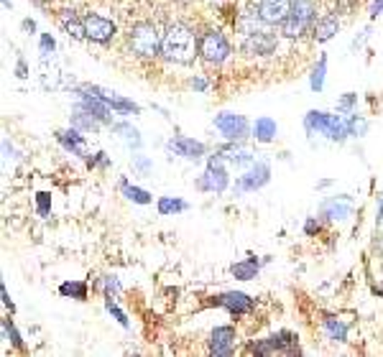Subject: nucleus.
I'll list each match as a JSON object with an SVG mask.
<instances>
[{
    "mask_svg": "<svg viewBox=\"0 0 383 357\" xmlns=\"http://www.w3.org/2000/svg\"><path fill=\"white\" fill-rule=\"evenodd\" d=\"M161 54L174 64H192L200 56V38L187 24H171L161 38Z\"/></svg>",
    "mask_w": 383,
    "mask_h": 357,
    "instance_id": "obj_1",
    "label": "nucleus"
},
{
    "mask_svg": "<svg viewBox=\"0 0 383 357\" xmlns=\"http://www.w3.org/2000/svg\"><path fill=\"white\" fill-rule=\"evenodd\" d=\"M128 46L136 56L141 59H153V56L161 54V36L153 24L148 21H138V24L131 26V33H128Z\"/></svg>",
    "mask_w": 383,
    "mask_h": 357,
    "instance_id": "obj_2",
    "label": "nucleus"
},
{
    "mask_svg": "<svg viewBox=\"0 0 383 357\" xmlns=\"http://www.w3.org/2000/svg\"><path fill=\"white\" fill-rule=\"evenodd\" d=\"M305 128H307V133H322V135H327L330 140H335V143H342V140L350 135L347 120H342L340 115L322 113V110H312V113H307Z\"/></svg>",
    "mask_w": 383,
    "mask_h": 357,
    "instance_id": "obj_3",
    "label": "nucleus"
},
{
    "mask_svg": "<svg viewBox=\"0 0 383 357\" xmlns=\"http://www.w3.org/2000/svg\"><path fill=\"white\" fill-rule=\"evenodd\" d=\"M248 355H302L299 350V342L292 332H279V334H271V337L261 339V342H253L248 345Z\"/></svg>",
    "mask_w": 383,
    "mask_h": 357,
    "instance_id": "obj_4",
    "label": "nucleus"
},
{
    "mask_svg": "<svg viewBox=\"0 0 383 357\" xmlns=\"http://www.w3.org/2000/svg\"><path fill=\"white\" fill-rule=\"evenodd\" d=\"M228 184H230V176H228V169H225V156H223V151H218L215 156H210L205 174L197 179V189L223 194L228 189Z\"/></svg>",
    "mask_w": 383,
    "mask_h": 357,
    "instance_id": "obj_5",
    "label": "nucleus"
},
{
    "mask_svg": "<svg viewBox=\"0 0 383 357\" xmlns=\"http://www.w3.org/2000/svg\"><path fill=\"white\" fill-rule=\"evenodd\" d=\"M230 41L225 38V33L218 29L205 31L200 36V56L207 64H223L230 56Z\"/></svg>",
    "mask_w": 383,
    "mask_h": 357,
    "instance_id": "obj_6",
    "label": "nucleus"
},
{
    "mask_svg": "<svg viewBox=\"0 0 383 357\" xmlns=\"http://www.w3.org/2000/svg\"><path fill=\"white\" fill-rule=\"evenodd\" d=\"M215 128H218L220 133L225 135L228 140H245L250 133V123L245 120L243 115H235V113H220L215 118Z\"/></svg>",
    "mask_w": 383,
    "mask_h": 357,
    "instance_id": "obj_7",
    "label": "nucleus"
},
{
    "mask_svg": "<svg viewBox=\"0 0 383 357\" xmlns=\"http://www.w3.org/2000/svg\"><path fill=\"white\" fill-rule=\"evenodd\" d=\"M207 304H213V306H223V309H228L233 316H240V314L253 311L255 299H250L248 294H243V291H228V294L213 296Z\"/></svg>",
    "mask_w": 383,
    "mask_h": 357,
    "instance_id": "obj_8",
    "label": "nucleus"
},
{
    "mask_svg": "<svg viewBox=\"0 0 383 357\" xmlns=\"http://www.w3.org/2000/svg\"><path fill=\"white\" fill-rule=\"evenodd\" d=\"M276 46H279V38L268 29L258 31V33H250V36H245L243 43H240L245 56H268V54H274Z\"/></svg>",
    "mask_w": 383,
    "mask_h": 357,
    "instance_id": "obj_9",
    "label": "nucleus"
},
{
    "mask_svg": "<svg viewBox=\"0 0 383 357\" xmlns=\"http://www.w3.org/2000/svg\"><path fill=\"white\" fill-rule=\"evenodd\" d=\"M268 179H271V166H268L266 161H255V164L238 179L235 187H238V192H255V189L266 187Z\"/></svg>",
    "mask_w": 383,
    "mask_h": 357,
    "instance_id": "obj_10",
    "label": "nucleus"
},
{
    "mask_svg": "<svg viewBox=\"0 0 383 357\" xmlns=\"http://www.w3.org/2000/svg\"><path fill=\"white\" fill-rule=\"evenodd\" d=\"M258 16L268 26H281L292 16V0H258Z\"/></svg>",
    "mask_w": 383,
    "mask_h": 357,
    "instance_id": "obj_11",
    "label": "nucleus"
},
{
    "mask_svg": "<svg viewBox=\"0 0 383 357\" xmlns=\"http://www.w3.org/2000/svg\"><path fill=\"white\" fill-rule=\"evenodd\" d=\"M85 29H87V38L95 41V43H108L110 38L118 33L116 24L108 21V19H103V16H98V13L85 16Z\"/></svg>",
    "mask_w": 383,
    "mask_h": 357,
    "instance_id": "obj_12",
    "label": "nucleus"
},
{
    "mask_svg": "<svg viewBox=\"0 0 383 357\" xmlns=\"http://www.w3.org/2000/svg\"><path fill=\"white\" fill-rule=\"evenodd\" d=\"M235 352V329L233 327H215L210 334V355L213 357H230Z\"/></svg>",
    "mask_w": 383,
    "mask_h": 357,
    "instance_id": "obj_13",
    "label": "nucleus"
},
{
    "mask_svg": "<svg viewBox=\"0 0 383 357\" xmlns=\"http://www.w3.org/2000/svg\"><path fill=\"white\" fill-rule=\"evenodd\" d=\"M79 100H82V105H79V108H85L87 113H92V115L98 118L103 125H113V113H110V105L105 103L103 97L79 87Z\"/></svg>",
    "mask_w": 383,
    "mask_h": 357,
    "instance_id": "obj_14",
    "label": "nucleus"
},
{
    "mask_svg": "<svg viewBox=\"0 0 383 357\" xmlns=\"http://www.w3.org/2000/svg\"><path fill=\"white\" fill-rule=\"evenodd\" d=\"M82 90L87 92H95V95H100L105 100V103L110 105V108L116 110V113H121V115H138L141 108L136 103H131V100H126V97L116 95V92L110 90H103V87H95V85H82Z\"/></svg>",
    "mask_w": 383,
    "mask_h": 357,
    "instance_id": "obj_15",
    "label": "nucleus"
},
{
    "mask_svg": "<svg viewBox=\"0 0 383 357\" xmlns=\"http://www.w3.org/2000/svg\"><path fill=\"white\" fill-rule=\"evenodd\" d=\"M169 151H174L177 156H184L189 158V161H197V158L205 156V143H200V140L195 138H187V135H177V138L169 143Z\"/></svg>",
    "mask_w": 383,
    "mask_h": 357,
    "instance_id": "obj_16",
    "label": "nucleus"
},
{
    "mask_svg": "<svg viewBox=\"0 0 383 357\" xmlns=\"http://www.w3.org/2000/svg\"><path fill=\"white\" fill-rule=\"evenodd\" d=\"M56 140H59L64 148H67L72 156L87 158V148H85V135H79V128H69V130H59L56 133Z\"/></svg>",
    "mask_w": 383,
    "mask_h": 357,
    "instance_id": "obj_17",
    "label": "nucleus"
},
{
    "mask_svg": "<svg viewBox=\"0 0 383 357\" xmlns=\"http://www.w3.org/2000/svg\"><path fill=\"white\" fill-rule=\"evenodd\" d=\"M353 214V202L350 197H332L322 205V217L325 219H347Z\"/></svg>",
    "mask_w": 383,
    "mask_h": 357,
    "instance_id": "obj_18",
    "label": "nucleus"
},
{
    "mask_svg": "<svg viewBox=\"0 0 383 357\" xmlns=\"http://www.w3.org/2000/svg\"><path fill=\"white\" fill-rule=\"evenodd\" d=\"M310 31L317 43H325L340 31V21H337V16H322V19H317L315 24H312Z\"/></svg>",
    "mask_w": 383,
    "mask_h": 357,
    "instance_id": "obj_19",
    "label": "nucleus"
},
{
    "mask_svg": "<svg viewBox=\"0 0 383 357\" xmlns=\"http://www.w3.org/2000/svg\"><path fill=\"white\" fill-rule=\"evenodd\" d=\"M59 26L64 31H67L69 36L77 38V41H82V38H87V29H85V19H79L74 11H61L59 13Z\"/></svg>",
    "mask_w": 383,
    "mask_h": 357,
    "instance_id": "obj_20",
    "label": "nucleus"
},
{
    "mask_svg": "<svg viewBox=\"0 0 383 357\" xmlns=\"http://www.w3.org/2000/svg\"><path fill=\"white\" fill-rule=\"evenodd\" d=\"M235 29L243 33V36H250V33H258V31H266L268 24L258 16V11H250V13H240L235 19Z\"/></svg>",
    "mask_w": 383,
    "mask_h": 357,
    "instance_id": "obj_21",
    "label": "nucleus"
},
{
    "mask_svg": "<svg viewBox=\"0 0 383 357\" xmlns=\"http://www.w3.org/2000/svg\"><path fill=\"white\" fill-rule=\"evenodd\" d=\"M276 133H279L276 120H271V118H258V120H255L253 138L258 140V143H271V140L276 138Z\"/></svg>",
    "mask_w": 383,
    "mask_h": 357,
    "instance_id": "obj_22",
    "label": "nucleus"
},
{
    "mask_svg": "<svg viewBox=\"0 0 383 357\" xmlns=\"http://www.w3.org/2000/svg\"><path fill=\"white\" fill-rule=\"evenodd\" d=\"M69 123H72L74 128H79V130H85V133H92V130H98V128L103 125V123L92 115V113H87L85 108L74 110L72 115H69Z\"/></svg>",
    "mask_w": 383,
    "mask_h": 357,
    "instance_id": "obj_23",
    "label": "nucleus"
},
{
    "mask_svg": "<svg viewBox=\"0 0 383 357\" xmlns=\"http://www.w3.org/2000/svg\"><path fill=\"white\" fill-rule=\"evenodd\" d=\"M312 29V24H307V21L297 19V16H289V19L281 24V33H284L286 38H299L305 36L307 31Z\"/></svg>",
    "mask_w": 383,
    "mask_h": 357,
    "instance_id": "obj_24",
    "label": "nucleus"
},
{
    "mask_svg": "<svg viewBox=\"0 0 383 357\" xmlns=\"http://www.w3.org/2000/svg\"><path fill=\"white\" fill-rule=\"evenodd\" d=\"M230 273L235 276L238 281H250L258 276V261L255 258H248V261H240V263H233Z\"/></svg>",
    "mask_w": 383,
    "mask_h": 357,
    "instance_id": "obj_25",
    "label": "nucleus"
},
{
    "mask_svg": "<svg viewBox=\"0 0 383 357\" xmlns=\"http://www.w3.org/2000/svg\"><path fill=\"white\" fill-rule=\"evenodd\" d=\"M292 16L307 21V24H315V21H317L315 0H292Z\"/></svg>",
    "mask_w": 383,
    "mask_h": 357,
    "instance_id": "obj_26",
    "label": "nucleus"
},
{
    "mask_svg": "<svg viewBox=\"0 0 383 357\" xmlns=\"http://www.w3.org/2000/svg\"><path fill=\"white\" fill-rule=\"evenodd\" d=\"M325 329H327L330 339H335V342H345L347 339V324L337 316H325Z\"/></svg>",
    "mask_w": 383,
    "mask_h": 357,
    "instance_id": "obj_27",
    "label": "nucleus"
},
{
    "mask_svg": "<svg viewBox=\"0 0 383 357\" xmlns=\"http://www.w3.org/2000/svg\"><path fill=\"white\" fill-rule=\"evenodd\" d=\"M121 192L126 194L131 202H136V205H151V194H148L146 189H141V187H131L126 179L121 182Z\"/></svg>",
    "mask_w": 383,
    "mask_h": 357,
    "instance_id": "obj_28",
    "label": "nucleus"
},
{
    "mask_svg": "<svg viewBox=\"0 0 383 357\" xmlns=\"http://www.w3.org/2000/svg\"><path fill=\"white\" fill-rule=\"evenodd\" d=\"M116 133H123V140H126L131 148H141V133L136 130L131 123H116V125H110Z\"/></svg>",
    "mask_w": 383,
    "mask_h": 357,
    "instance_id": "obj_29",
    "label": "nucleus"
},
{
    "mask_svg": "<svg viewBox=\"0 0 383 357\" xmlns=\"http://www.w3.org/2000/svg\"><path fill=\"white\" fill-rule=\"evenodd\" d=\"M325 74H327V56H320V61L315 64V69H312V77H310V87L315 92H322Z\"/></svg>",
    "mask_w": 383,
    "mask_h": 357,
    "instance_id": "obj_30",
    "label": "nucleus"
},
{
    "mask_svg": "<svg viewBox=\"0 0 383 357\" xmlns=\"http://www.w3.org/2000/svg\"><path fill=\"white\" fill-rule=\"evenodd\" d=\"M59 294L61 296L77 299V301H85L87 299V284H82V281H67V284L59 286Z\"/></svg>",
    "mask_w": 383,
    "mask_h": 357,
    "instance_id": "obj_31",
    "label": "nucleus"
},
{
    "mask_svg": "<svg viewBox=\"0 0 383 357\" xmlns=\"http://www.w3.org/2000/svg\"><path fill=\"white\" fill-rule=\"evenodd\" d=\"M187 209V202L174 200V197H161L158 200V212L161 214H174V212H184Z\"/></svg>",
    "mask_w": 383,
    "mask_h": 357,
    "instance_id": "obj_32",
    "label": "nucleus"
},
{
    "mask_svg": "<svg viewBox=\"0 0 383 357\" xmlns=\"http://www.w3.org/2000/svg\"><path fill=\"white\" fill-rule=\"evenodd\" d=\"M98 289H103L105 296H113V299H116L118 294H121V281H118L116 276H105V279H100Z\"/></svg>",
    "mask_w": 383,
    "mask_h": 357,
    "instance_id": "obj_33",
    "label": "nucleus"
},
{
    "mask_svg": "<svg viewBox=\"0 0 383 357\" xmlns=\"http://www.w3.org/2000/svg\"><path fill=\"white\" fill-rule=\"evenodd\" d=\"M3 332H6V337L11 339L13 347H19V350H24V342H21V334L16 332V327H13L11 319H3Z\"/></svg>",
    "mask_w": 383,
    "mask_h": 357,
    "instance_id": "obj_34",
    "label": "nucleus"
},
{
    "mask_svg": "<svg viewBox=\"0 0 383 357\" xmlns=\"http://www.w3.org/2000/svg\"><path fill=\"white\" fill-rule=\"evenodd\" d=\"M105 306H108V311L118 319V324H123V327H131V321H128V316L123 314L121 309H118V304L113 301V296H105Z\"/></svg>",
    "mask_w": 383,
    "mask_h": 357,
    "instance_id": "obj_35",
    "label": "nucleus"
},
{
    "mask_svg": "<svg viewBox=\"0 0 383 357\" xmlns=\"http://www.w3.org/2000/svg\"><path fill=\"white\" fill-rule=\"evenodd\" d=\"M347 128H350V135H365V130H368V123H365L363 118L353 115L350 120H347Z\"/></svg>",
    "mask_w": 383,
    "mask_h": 357,
    "instance_id": "obj_36",
    "label": "nucleus"
},
{
    "mask_svg": "<svg viewBox=\"0 0 383 357\" xmlns=\"http://www.w3.org/2000/svg\"><path fill=\"white\" fill-rule=\"evenodd\" d=\"M355 103H358V95H355V92H347L345 97H340L337 110H340V113H350V110L355 108Z\"/></svg>",
    "mask_w": 383,
    "mask_h": 357,
    "instance_id": "obj_37",
    "label": "nucleus"
},
{
    "mask_svg": "<svg viewBox=\"0 0 383 357\" xmlns=\"http://www.w3.org/2000/svg\"><path fill=\"white\" fill-rule=\"evenodd\" d=\"M36 205H39V214H41V217H46V214H49V209H51V194H46V192L36 194Z\"/></svg>",
    "mask_w": 383,
    "mask_h": 357,
    "instance_id": "obj_38",
    "label": "nucleus"
},
{
    "mask_svg": "<svg viewBox=\"0 0 383 357\" xmlns=\"http://www.w3.org/2000/svg\"><path fill=\"white\" fill-rule=\"evenodd\" d=\"M85 161H87V166H90V169H92V166H100V169H108V166H110V158L105 156L103 151H98L95 156H87Z\"/></svg>",
    "mask_w": 383,
    "mask_h": 357,
    "instance_id": "obj_39",
    "label": "nucleus"
},
{
    "mask_svg": "<svg viewBox=\"0 0 383 357\" xmlns=\"http://www.w3.org/2000/svg\"><path fill=\"white\" fill-rule=\"evenodd\" d=\"M54 48H56V41L49 36V33H44V36H41V54H44V56L54 54Z\"/></svg>",
    "mask_w": 383,
    "mask_h": 357,
    "instance_id": "obj_40",
    "label": "nucleus"
},
{
    "mask_svg": "<svg viewBox=\"0 0 383 357\" xmlns=\"http://www.w3.org/2000/svg\"><path fill=\"white\" fill-rule=\"evenodd\" d=\"M320 230H322V224H320V219H317V217H310V219H307V224H305V232H307V235L315 237Z\"/></svg>",
    "mask_w": 383,
    "mask_h": 357,
    "instance_id": "obj_41",
    "label": "nucleus"
},
{
    "mask_svg": "<svg viewBox=\"0 0 383 357\" xmlns=\"http://www.w3.org/2000/svg\"><path fill=\"white\" fill-rule=\"evenodd\" d=\"M16 77H21V79L29 77V67H26L24 59H19V64H16Z\"/></svg>",
    "mask_w": 383,
    "mask_h": 357,
    "instance_id": "obj_42",
    "label": "nucleus"
},
{
    "mask_svg": "<svg viewBox=\"0 0 383 357\" xmlns=\"http://www.w3.org/2000/svg\"><path fill=\"white\" fill-rule=\"evenodd\" d=\"M383 13V0H373V6H371V19H378Z\"/></svg>",
    "mask_w": 383,
    "mask_h": 357,
    "instance_id": "obj_43",
    "label": "nucleus"
},
{
    "mask_svg": "<svg viewBox=\"0 0 383 357\" xmlns=\"http://www.w3.org/2000/svg\"><path fill=\"white\" fill-rule=\"evenodd\" d=\"M0 294H3V304H6L8 309H11V311H16V306H13V301H11V296H8V291H6V286H0Z\"/></svg>",
    "mask_w": 383,
    "mask_h": 357,
    "instance_id": "obj_44",
    "label": "nucleus"
},
{
    "mask_svg": "<svg viewBox=\"0 0 383 357\" xmlns=\"http://www.w3.org/2000/svg\"><path fill=\"white\" fill-rule=\"evenodd\" d=\"M360 0H337V8H345V11H350V8L358 6Z\"/></svg>",
    "mask_w": 383,
    "mask_h": 357,
    "instance_id": "obj_45",
    "label": "nucleus"
},
{
    "mask_svg": "<svg viewBox=\"0 0 383 357\" xmlns=\"http://www.w3.org/2000/svg\"><path fill=\"white\" fill-rule=\"evenodd\" d=\"M136 166H138L141 171H148V169H151V164H148V161H146L143 156H136Z\"/></svg>",
    "mask_w": 383,
    "mask_h": 357,
    "instance_id": "obj_46",
    "label": "nucleus"
},
{
    "mask_svg": "<svg viewBox=\"0 0 383 357\" xmlns=\"http://www.w3.org/2000/svg\"><path fill=\"white\" fill-rule=\"evenodd\" d=\"M192 87H195V90H207V82L205 79H192Z\"/></svg>",
    "mask_w": 383,
    "mask_h": 357,
    "instance_id": "obj_47",
    "label": "nucleus"
},
{
    "mask_svg": "<svg viewBox=\"0 0 383 357\" xmlns=\"http://www.w3.org/2000/svg\"><path fill=\"white\" fill-rule=\"evenodd\" d=\"M24 31H29V33H34V31H36V24H34V21H29V19H26V21H24Z\"/></svg>",
    "mask_w": 383,
    "mask_h": 357,
    "instance_id": "obj_48",
    "label": "nucleus"
},
{
    "mask_svg": "<svg viewBox=\"0 0 383 357\" xmlns=\"http://www.w3.org/2000/svg\"><path fill=\"white\" fill-rule=\"evenodd\" d=\"M383 219V194H381V202H378V222Z\"/></svg>",
    "mask_w": 383,
    "mask_h": 357,
    "instance_id": "obj_49",
    "label": "nucleus"
},
{
    "mask_svg": "<svg viewBox=\"0 0 383 357\" xmlns=\"http://www.w3.org/2000/svg\"><path fill=\"white\" fill-rule=\"evenodd\" d=\"M36 3H46V0H36Z\"/></svg>",
    "mask_w": 383,
    "mask_h": 357,
    "instance_id": "obj_50",
    "label": "nucleus"
}]
</instances>
